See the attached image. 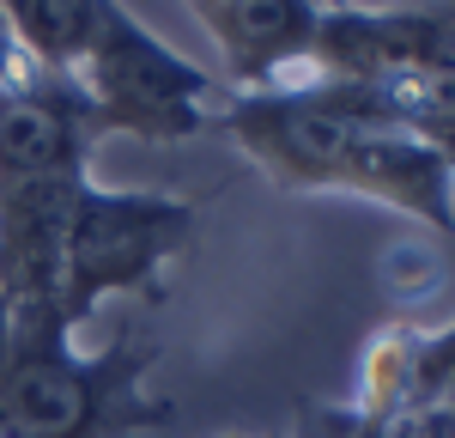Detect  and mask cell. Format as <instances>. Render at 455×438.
Instances as JSON below:
<instances>
[{"label": "cell", "mask_w": 455, "mask_h": 438, "mask_svg": "<svg viewBox=\"0 0 455 438\" xmlns=\"http://www.w3.org/2000/svg\"><path fill=\"white\" fill-rule=\"evenodd\" d=\"M201 207L164 189L85 182L61 231V317L85 323L104 298H164V268L195 244Z\"/></svg>", "instance_id": "obj_3"}, {"label": "cell", "mask_w": 455, "mask_h": 438, "mask_svg": "<svg viewBox=\"0 0 455 438\" xmlns=\"http://www.w3.org/2000/svg\"><path fill=\"white\" fill-rule=\"evenodd\" d=\"M0 12L43 73H61V79L79 73L98 31V0H0Z\"/></svg>", "instance_id": "obj_7"}, {"label": "cell", "mask_w": 455, "mask_h": 438, "mask_svg": "<svg viewBox=\"0 0 455 438\" xmlns=\"http://www.w3.org/2000/svg\"><path fill=\"white\" fill-rule=\"evenodd\" d=\"M212 128L285 195H358L431 231H455V171L413 134L358 122L310 79L280 92H231Z\"/></svg>", "instance_id": "obj_1"}, {"label": "cell", "mask_w": 455, "mask_h": 438, "mask_svg": "<svg viewBox=\"0 0 455 438\" xmlns=\"http://www.w3.org/2000/svg\"><path fill=\"white\" fill-rule=\"evenodd\" d=\"M401 79V73H455V25L437 0L413 6H352L328 0L310 43L304 79Z\"/></svg>", "instance_id": "obj_5"}, {"label": "cell", "mask_w": 455, "mask_h": 438, "mask_svg": "<svg viewBox=\"0 0 455 438\" xmlns=\"http://www.w3.org/2000/svg\"><path fill=\"white\" fill-rule=\"evenodd\" d=\"M225 438H249V433H225ZM304 438H310V433H304Z\"/></svg>", "instance_id": "obj_11"}, {"label": "cell", "mask_w": 455, "mask_h": 438, "mask_svg": "<svg viewBox=\"0 0 455 438\" xmlns=\"http://www.w3.org/2000/svg\"><path fill=\"white\" fill-rule=\"evenodd\" d=\"M237 92H280L310 68V43L328 0H182Z\"/></svg>", "instance_id": "obj_6"}, {"label": "cell", "mask_w": 455, "mask_h": 438, "mask_svg": "<svg viewBox=\"0 0 455 438\" xmlns=\"http://www.w3.org/2000/svg\"><path fill=\"white\" fill-rule=\"evenodd\" d=\"M36 73H43V68L19 49V36H12V25H6V12H0V98H12L19 85H31Z\"/></svg>", "instance_id": "obj_8"}, {"label": "cell", "mask_w": 455, "mask_h": 438, "mask_svg": "<svg viewBox=\"0 0 455 438\" xmlns=\"http://www.w3.org/2000/svg\"><path fill=\"white\" fill-rule=\"evenodd\" d=\"M437 12H443V19H450V25H455V0H437Z\"/></svg>", "instance_id": "obj_10"}, {"label": "cell", "mask_w": 455, "mask_h": 438, "mask_svg": "<svg viewBox=\"0 0 455 438\" xmlns=\"http://www.w3.org/2000/svg\"><path fill=\"white\" fill-rule=\"evenodd\" d=\"M55 298H0V438H146L176 408L146 390L158 341L122 323L109 347L85 353Z\"/></svg>", "instance_id": "obj_2"}, {"label": "cell", "mask_w": 455, "mask_h": 438, "mask_svg": "<svg viewBox=\"0 0 455 438\" xmlns=\"http://www.w3.org/2000/svg\"><path fill=\"white\" fill-rule=\"evenodd\" d=\"M425 146H431V152H437V158H443V165L455 171V116H450V122H443V128H437V134H431Z\"/></svg>", "instance_id": "obj_9"}, {"label": "cell", "mask_w": 455, "mask_h": 438, "mask_svg": "<svg viewBox=\"0 0 455 438\" xmlns=\"http://www.w3.org/2000/svg\"><path fill=\"white\" fill-rule=\"evenodd\" d=\"M85 92L98 134H134V141H195L212 128V73L195 68L182 49L146 31L122 0H98V31L73 73Z\"/></svg>", "instance_id": "obj_4"}]
</instances>
